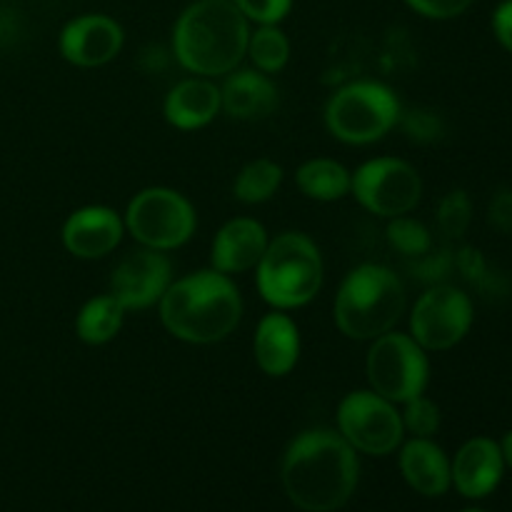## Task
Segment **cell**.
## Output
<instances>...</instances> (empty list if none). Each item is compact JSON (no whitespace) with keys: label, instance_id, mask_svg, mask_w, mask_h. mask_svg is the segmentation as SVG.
<instances>
[{"label":"cell","instance_id":"obj_1","mask_svg":"<svg viewBox=\"0 0 512 512\" xmlns=\"http://www.w3.org/2000/svg\"><path fill=\"white\" fill-rule=\"evenodd\" d=\"M358 485V458L343 435L308 430L290 443L283 460V488L300 510L333 512Z\"/></svg>","mask_w":512,"mask_h":512},{"label":"cell","instance_id":"obj_2","mask_svg":"<svg viewBox=\"0 0 512 512\" xmlns=\"http://www.w3.org/2000/svg\"><path fill=\"white\" fill-rule=\"evenodd\" d=\"M240 315L238 288L215 268L175 280L160 298L163 325L185 343L208 345L228 338L238 328Z\"/></svg>","mask_w":512,"mask_h":512},{"label":"cell","instance_id":"obj_3","mask_svg":"<svg viewBox=\"0 0 512 512\" xmlns=\"http://www.w3.org/2000/svg\"><path fill=\"white\" fill-rule=\"evenodd\" d=\"M248 18L233 0H195L173 30L175 58L195 75H228L248 53Z\"/></svg>","mask_w":512,"mask_h":512},{"label":"cell","instance_id":"obj_4","mask_svg":"<svg viewBox=\"0 0 512 512\" xmlns=\"http://www.w3.org/2000/svg\"><path fill=\"white\" fill-rule=\"evenodd\" d=\"M403 280L385 265H360L343 280L335 298V323L353 340L390 333L405 313Z\"/></svg>","mask_w":512,"mask_h":512},{"label":"cell","instance_id":"obj_5","mask_svg":"<svg viewBox=\"0 0 512 512\" xmlns=\"http://www.w3.org/2000/svg\"><path fill=\"white\" fill-rule=\"evenodd\" d=\"M258 268V290L278 310L300 308L323 285V258L308 235L283 233L268 243Z\"/></svg>","mask_w":512,"mask_h":512},{"label":"cell","instance_id":"obj_6","mask_svg":"<svg viewBox=\"0 0 512 512\" xmlns=\"http://www.w3.org/2000/svg\"><path fill=\"white\" fill-rule=\"evenodd\" d=\"M400 120V103L383 83L360 80L340 88L325 108V123L338 140L368 145L388 135Z\"/></svg>","mask_w":512,"mask_h":512},{"label":"cell","instance_id":"obj_7","mask_svg":"<svg viewBox=\"0 0 512 512\" xmlns=\"http://www.w3.org/2000/svg\"><path fill=\"white\" fill-rule=\"evenodd\" d=\"M430 365L413 335L385 333L368 353V380L390 403H408L428 388Z\"/></svg>","mask_w":512,"mask_h":512},{"label":"cell","instance_id":"obj_8","mask_svg":"<svg viewBox=\"0 0 512 512\" xmlns=\"http://www.w3.org/2000/svg\"><path fill=\"white\" fill-rule=\"evenodd\" d=\"M125 228L150 250H173L195 233V210L180 193L148 188L135 195L125 213Z\"/></svg>","mask_w":512,"mask_h":512},{"label":"cell","instance_id":"obj_9","mask_svg":"<svg viewBox=\"0 0 512 512\" xmlns=\"http://www.w3.org/2000/svg\"><path fill=\"white\" fill-rule=\"evenodd\" d=\"M340 435L353 450L368 455H388L403 443V415L395 403L385 400L375 390H358L345 395L338 408Z\"/></svg>","mask_w":512,"mask_h":512},{"label":"cell","instance_id":"obj_10","mask_svg":"<svg viewBox=\"0 0 512 512\" xmlns=\"http://www.w3.org/2000/svg\"><path fill=\"white\" fill-rule=\"evenodd\" d=\"M360 205L380 218H398L418 205L423 183L413 165L398 158H375L360 165L350 183Z\"/></svg>","mask_w":512,"mask_h":512},{"label":"cell","instance_id":"obj_11","mask_svg":"<svg viewBox=\"0 0 512 512\" xmlns=\"http://www.w3.org/2000/svg\"><path fill=\"white\" fill-rule=\"evenodd\" d=\"M473 303L453 285H435L415 303L410 333L423 350H448L468 335Z\"/></svg>","mask_w":512,"mask_h":512},{"label":"cell","instance_id":"obj_12","mask_svg":"<svg viewBox=\"0 0 512 512\" xmlns=\"http://www.w3.org/2000/svg\"><path fill=\"white\" fill-rule=\"evenodd\" d=\"M170 260L160 250H135L115 265L110 275V295L125 310H145L160 303L173 283Z\"/></svg>","mask_w":512,"mask_h":512},{"label":"cell","instance_id":"obj_13","mask_svg":"<svg viewBox=\"0 0 512 512\" xmlns=\"http://www.w3.org/2000/svg\"><path fill=\"white\" fill-rule=\"evenodd\" d=\"M123 48V28L108 15H80L60 33V53L80 68L110 63Z\"/></svg>","mask_w":512,"mask_h":512},{"label":"cell","instance_id":"obj_14","mask_svg":"<svg viewBox=\"0 0 512 512\" xmlns=\"http://www.w3.org/2000/svg\"><path fill=\"white\" fill-rule=\"evenodd\" d=\"M125 223L115 210L103 205H90L80 208L65 220L63 225V245L75 258L93 260L103 258L123 238Z\"/></svg>","mask_w":512,"mask_h":512},{"label":"cell","instance_id":"obj_15","mask_svg":"<svg viewBox=\"0 0 512 512\" xmlns=\"http://www.w3.org/2000/svg\"><path fill=\"white\" fill-rule=\"evenodd\" d=\"M503 448L490 438H473L458 450L450 478L465 498H485L503 478Z\"/></svg>","mask_w":512,"mask_h":512},{"label":"cell","instance_id":"obj_16","mask_svg":"<svg viewBox=\"0 0 512 512\" xmlns=\"http://www.w3.org/2000/svg\"><path fill=\"white\" fill-rule=\"evenodd\" d=\"M268 248V233L258 220L235 218L220 228L213 240V268L233 275L255 268Z\"/></svg>","mask_w":512,"mask_h":512},{"label":"cell","instance_id":"obj_17","mask_svg":"<svg viewBox=\"0 0 512 512\" xmlns=\"http://www.w3.org/2000/svg\"><path fill=\"white\" fill-rule=\"evenodd\" d=\"M253 348L263 373L273 375V378L288 375L300 358L298 325L280 310L265 315L255 330Z\"/></svg>","mask_w":512,"mask_h":512},{"label":"cell","instance_id":"obj_18","mask_svg":"<svg viewBox=\"0 0 512 512\" xmlns=\"http://www.w3.org/2000/svg\"><path fill=\"white\" fill-rule=\"evenodd\" d=\"M220 105L238 120L268 118L278 105V88L260 70H238L225 80Z\"/></svg>","mask_w":512,"mask_h":512},{"label":"cell","instance_id":"obj_19","mask_svg":"<svg viewBox=\"0 0 512 512\" xmlns=\"http://www.w3.org/2000/svg\"><path fill=\"white\" fill-rule=\"evenodd\" d=\"M400 470L413 490L438 498L450 488V463L443 450L430 438H413L400 453Z\"/></svg>","mask_w":512,"mask_h":512},{"label":"cell","instance_id":"obj_20","mask_svg":"<svg viewBox=\"0 0 512 512\" xmlns=\"http://www.w3.org/2000/svg\"><path fill=\"white\" fill-rule=\"evenodd\" d=\"M220 90L210 80L190 78L175 85L165 98V118L180 130H198L218 115Z\"/></svg>","mask_w":512,"mask_h":512},{"label":"cell","instance_id":"obj_21","mask_svg":"<svg viewBox=\"0 0 512 512\" xmlns=\"http://www.w3.org/2000/svg\"><path fill=\"white\" fill-rule=\"evenodd\" d=\"M295 178H298V188L308 198L323 200V203L345 198L350 193V183H353V175L343 165L328 158H315L303 163Z\"/></svg>","mask_w":512,"mask_h":512},{"label":"cell","instance_id":"obj_22","mask_svg":"<svg viewBox=\"0 0 512 512\" xmlns=\"http://www.w3.org/2000/svg\"><path fill=\"white\" fill-rule=\"evenodd\" d=\"M123 318L125 308L108 293L103 298H93L83 305L78 320H75V330H78L83 343L103 345L120 333Z\"/></svg>","mask_w":512,"mask_h":512},{"label":"cell","instance_id":"obj_23","mask_svg":"<svg viewBox=\"0 0 512 512\" xmlns=\"http://www.w3.org/2000/svg\"><path fill=\"white\" fill-rule=\"evenodd\" d=\"M283 183V170L278 163L268 158L253 160V163L245 165L240 170V175L235 178V198L243 200V203H265L275 195V190Z\"/></svg>","mask_w":512,"mask_h":512},{"label":"cell","instance_id":"obj_24","mask_svg":"<svg viewBox=\"0 0 512 512\" xmlns=\"http://www.w3.org/2000/svg\"><path fill=\"white\" fill-rule=\"evenodd\" d=\"M255 68L260 73H278L285 68L290 58V43L285 33L275 25H260L255 33H250L248 53Z\"/></svg>","mask_w":512,"mask_h":512},{"label":"cell","instance_id":"obj_25","mask_svg":"<svg viewBox=\"0 0 512 512\" xmlns=\"http://www.w3.org/2000/svg\"><path fill=\"white\" fill-rule=\"evenodd\" d=\"M388 240L398 253L408 255V258H423V255L430 253V245H433L428 228L418 220L405 218V215L390 218Z\"/></svg>","mask_w":512,"mask_h":512},{"label":"cell","instance_id":"obj_26","mask_svg":"<svg viewBox=\"0 0 512 512\" xmlns=\"http://www.w3.org/2000/svg\"><path fill=\"white\" fill-rule=\"evenodd\" d=\"M470 213H473V205L470 198L463 190H453V193L445 195L440 200L438 208V225L448 238H460V235L468 230L470 225Z\"/></svg>","mask_w":512,"mask_h":512},{"label":"cell","instance_id":"obj_27","mask_svg":"<svg viewBox=\"0 0 512 512\" xmlns=\"http://www.w3.org/2000/svg\"><path fill=\"white\" fill-rule=\"evenodd\" d=\"M403 428L410 430L415 438H430V435H435L440 428L438 405L425 398V395L408 400L403 413Z\"/></svg>","mask_w":512,"mask_h":512},{"label":"cell","instance_id":"obj_28","mask_svg":"<svg viewBox=\"0 0 512 512\" xmlns=\"http://www.w3.org/2000/svg\"><path fill=\"white\" fill-rule=\"evenodd\" d=\"M240 13L260 25H275L290 13L293 0H233Z\"/></svg>","mask_w":512,"mask_h":512},{"label":"cell","instance_id":"obj_29","mask_svg":"<svg viewBox=\"0 0 512 512\" xmlns=\"http://www.w3.org/2000/svg\"><path fill=\"white\" fill-rule=\"evenodd\" d=\"M403 128H405V133H408L413 140H420V143H430V140L438 138L440 130H443V125H440V120L435 118L433 113L413 110V113H408L403 118Z\"/></svg>","mask_w":512,"mask_h":512},{"label":"cell","instance_id":"obj_30","mask_svg":"<svg viewBox=\"0 0 512 512\" xmlns=\"http://www.w3.org/2000/svg\"><path fill=\"white\" fill-rule=\"evenodd\" d=\"M473 0H408V5L413 10H418L425 18L435 20H448L455 18V15L465 13L470 8Z\"/></svg>","mask_w":512,"mask_h":512},{"label":"cell","instance_id":"obj_31","mask_svg":"<svg viewBox=\"0 0 512 512\" xmlns=\"http://www.w3.org/2000/svg\"><path fill=\"white\" fill-rule=\"evenodd\" d=\"M490 223L500 233H512V190H503L490 203Z\"/></svg>","mask_w":512,"mask_h":512},{"label":"cell","instance_id":"obj_32","mask_svg":"<svg viewBox=\"0 0 512 512\" xmlns=\"http://www.w3.org/2000/svg\"><path fill=\"white\" fill-rule=\"evenodd\" d=\"M493 28L498 40L503 43V48L512 53V0H505V3H500V8L495 10Z\"/></svg>","mask_w":512,"mask_h":512},{"label":"cell","instance_id":"obj_33","mask_svg":"<svg viewBox=\"0 0 512 512\" xmlns=\"http://www.w3.org/2000/svg\"><path fill=\"white\" fill-rule=\"evenodd\" d=\"M503 458L508 460V465L512 468V430H510L508 438H505V443H503Z\"/></svg>","mask_w":512,"mask_h":512},{"label":"cell","instance_id":"obj_34","mask_svg":"<svg viewBox=\"0 0 512 512\" xmlns=\"http://www.w3.org/2000/svg\"><path fill=\"white\" fill-rule=\"evenodd\" d=\"M465 512H483V510H465Z\"/></svg>","mask_w":512,"mask_h":512}]
</instances>
